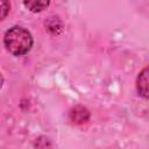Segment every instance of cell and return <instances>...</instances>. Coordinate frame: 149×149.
<instances>
[{
  "instance_id": "1",
  "label": "cell",
  "mask_w": 149,
  "mask_h": 149,
  "mask_svg": "<svg viewBox=\"0 0 149 149\" xmlns=\"http://www.w3.org/2000/svg\"><path fill=\"white\" fill-rule=\"evenodd\" d=\"M31 34L22 27L15 26L9 28L3 36V44L8 52L14 56H22L30 51L33 47Z\"/></svg>"
},
{
  "instance_id": "2",
  "label": "cell",
  "mask_w": 149,
  "mask_h": 149,
  "mask_svg": "<svg viewBox=\"0 0 149 149\" xmlns=\"http://www.w3.org/2000/svg\"><path fill=\"white\" fill-rule=\"evenodd\" d=\"M136 90L141 97L149 99V66L139 73L136 78Z\"/></svg>"
},
{
  "instance_id": "3",
  "label": "cell",
  "mask_w": 149,
  "mask_h": 149,
  "mask_svg": "<svg viewBox=\"0 0 149 149\" xmlns=\"http://www.w3.org/2000/svg\"><path fill=\"white\" fill-rule=\"evenodd\" d=\"M69 119L74 125H83L90 120V112L83 106H76L70 111Z\"/></svg>"
},
{
  "instance_id": "4",
  "label": "cell",
  "mask_w": 149,
  "mask_h": 149,
  "mask_svg": "<svg viewBox=\"0 0 149 149\" xmlns=\"http://www.w3.org/2000/svg\"><path fill=\"white\" fill-rule=\"evenodd\" d=\"M23 5L31 12L37 13L49 6V1H23Z\"/></svg>"
},
{
  "instance_id": "5",
  "label": "cell",
  "mask_w": 149,
  "mask_h": 149,
  "mask_svg": "<svg viewBox=\"0 0 149 149\" xmlns=\"http://www.w3.org/2000/svg\"><path fill=\"white\" fill-rule=\"evenodd\" d=\"M35 146H36V149H51L50 141L47 137H43V136L37 139V141L35 142Z\"/></svg>"
},
{
  "instance_id": "6",
  "label": "cell",
  "mask_w": 149,
  "mask_h": 149,
  "mask_svg": "<svg viewBox=\"0 0 149 149\" xmlns=\"http://www.w3.org/2000/svg\"><path fill=\"white\" fill-rule=\"evenodd\" d=\"M9 7H10V5H9V2H8V1H2V2H1V9H2L1 20H2V19H5V16L7 15V13H8V10H9Z\"/></svg>"
}]
</instances>
